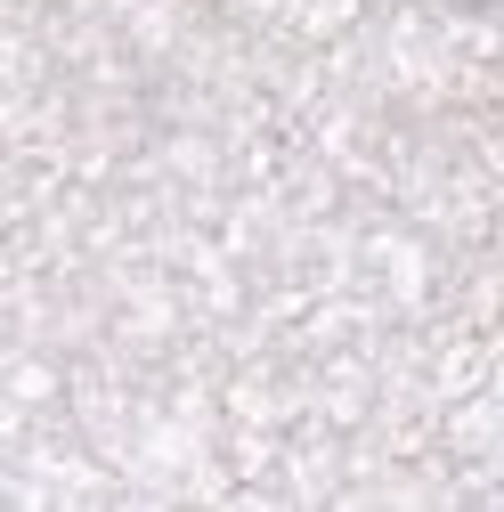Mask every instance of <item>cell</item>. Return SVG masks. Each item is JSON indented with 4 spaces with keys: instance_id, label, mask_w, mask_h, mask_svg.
<instances>
[]
</instances>
